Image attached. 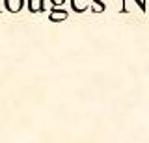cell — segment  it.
<instances>
[{"label": "cell", "instance_id": "3957f363", "mask_svg": "<svg viewBox=\"0 0 149 143\" xmlns=\"http://www.w3.org/2000/svg\"><path fill=\"white\" fill-rule=\"evenodd\" d=\"M65 17H67V13H65V11H52V13H50V19H52V21L65 19Z\"/></svg>", "mask_w": 149, "mask_h": 143}, {"label": "cell", "instance_id": "8992f818", "mask_svg": "<svg viewBox=\"0 0 149 143\" xmlns=\"http://www.w3.org/2000/svg\"><path fill=\"white\" fill-rule=\"evenodd\" d=\"M52 2L56 4V6H58V4H60V6H62V2H63V0H52Z\"/></svg>", "mask_w": 149, "mask_h": 143}, {"label": "cell", "instance_id": "7a4b0ae2", "mask_svg": "<svg viewBox=\"0 0 149 143\" xmlns=\"http://www.w3.org/2000/svg\"><path fill=\"white\" fill-rule=\"evenodd\" d=\"M73 8L77 11H84L86 10V0H73Z\"/></svg>", "mask_w": 149, "mask_h": 143}, {"label": "cell", "instance_id": "5b68a950", "mask_svg": "<svg viewBox=\"0 0 149 143\" xmlns=\"http://www.w3.org/2000/svg\"><path fill=\"white\" fill-rule=\"evenodd\" d=\"M102 8H104V6H101V4H95V8H93V10H95V11H102Z\"/></svg>", "mask_w": 149, "mask_h": 143}, {"label": "cell", "instance_id": "6da1fadb", "mask_svg": "<svg viewBox=\"0 0 149 143\" xmlns=\"http://www.w3.org/2000/svg\"><path fill=\"white\" fill-rule=\"evenodd\" d=\"M6 6L11 11H19V10H21V6H22V0H6Z\"/></svg>", "mask_w": 149, "mask_h": 143}, {"label": "cell", "instance_id": "277c9868", "mask_svg": "<svg viewBox=\"0 0 149 143\" xmlns=\"http://www.w3.org/2000/svg\"><path fill=\"white\" fill-rule=\"evenodd\" d=\"M30 10L32 11H39L41 10V0H30Z\"/></svg>", "mask_w": 149, "mask_h": 143}]
</instances>
